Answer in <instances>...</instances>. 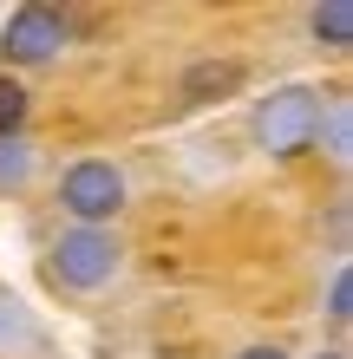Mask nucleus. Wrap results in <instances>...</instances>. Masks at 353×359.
<instances>
[{
    "label": "nucleus",
    "instance_id": "obj_1",
    "mask_svg": "<svg viewBox=\"0 0 353 359\" xmlns=\"http://www.w3.org/2000/svg\"><path fill=\"white\" fill-rule=\"evenodd\" d=\"M321 118H327V98L314 86H275L255 104V144L268 157H301L321 137Z\"/></svg>",
    "mask_w": 353,
    "mask_h": 359
},
{
    "label": "nucleus",
    "instance_id": "obj_2",
    "mask_svg": "<svg viewBox=\"0 0 353 359\" xmlns=\"http://www.w3.org/2000/svg\"><path fill=\"white\" fill-rule=\"evenodd\" d=\"M118 262H124V248H118L112 229H66V236L53 242L46 274L59 287H72V294H92V287H105L118 274Z\"/></svg>",
    "mask_w": 353,
    "mask_h": 359
},
{
    "label": "nucleus",
    "instance_id": "obj_3",
    "mask_svg": "<svg viewBox=\"0 0 353 359\" xmlns=\"http://www.w3.org/2000/svg\"><path fill=\"white\" fill-rule=\"evenodd\" d=\"M59 209L72 216V229H105L118 209H124V177H118V163H105V157L72 163V170L59 177Z\"/></svg>",
    "mask_w": 353,
    "mask_h": 359
},
{
    "label": "nucleus",
    "instance_id": "obj_4",
    "mask_svg": "<svg viewBox=\"0 0 353 359\" xmlns=\"http://www.w3.org/2000/svg\"><path fill=\"white\" fill-rule=\"evenodd\" d=\"M59 46H66V13H53V7H20L0 33L7 66H46Z\"/></svg>",
    "mask_w": 353,
    "mask_h": 359
},
{
    "label": "nucleus",
    "instance_id": "obj_5",
    "mask_svg": "<svg viewBox=\"0 0 353 359\" xmlns=\"http://www.w3.org/2000/svg\"><path fill=\"white\" fill-rule=\"evenodd\" d=\"M248 66L242 59H197L190 72H183V104H216V98H236L242 92Z\"/></svg>",
    "mask_w": 353,
    "mask_h": 359
},
{
    "label": "nucleus",
    "instance_id": "obj_6",
    "mask_svg": "<svg viewBox=\"0 0 353 359\" xmlns=\"http://www.w3.org/2000/svg\"><path fill=\"white\" fill-rule=\"evenodd\" d=\"M307 33H314L327 53H347L353 46V0H327V7H314V13H307Z\"/></svg>",
    "mask_w": 353,
    "mask_h": 359
},
{
    "label": "nucleus",
    "instance_id": "obj_7",
    "mask_svg": "<svg viewBox=\"0 0 353 359\" xmlns=\"http://www.w3.org/2000/svg\"><path fill=\"white\" fill-rule=\"evenodd\" d=\"M27 346H33V313L13 294H0V353H27Z\"/></svg>",
    "mask_w": 353,
    "mask_h": 359
},
{
    "label": "nucleus",
    "instance_id": "obj_8",
    "mask_svg": "<svg viewBox=\"0 0 353 359\" xmlns=\"http://www.w3.org/2000/svg\"><path fill=\"white\" fill-rule=\"evenodd\" d=\"M33 177V144L27 137H0V196Z\"/></svg>",
    "mask_w": 353,
    "mask_h": 359
},
{
    "label": "nucleus",
    "instance_id": "obj_9",
    "mask_svg": "<svg viewBox=\"0 0 353 359\" xmlns=\"http://www.w3.org/2000/svg\"><path fill=\"white\" fill-rule=\"evenodd\" d=\"M20 124H27V86L0 72V137H20Z\"/></svg>",
    "mask_w": 353,
    "mask_h": 359
},
{
    "label": "nucleus",
    "instance_id": "obj_10",
    "mask_svg": "<svg viewBox=\"0 0 353 359\" xmlns=\"http://www.w3.org/2000/svg\"><path fill=\"white\" fill-rule=\"evenodd\" d=\"M327 320H334V327L353 320V274L347 268H334V281H327Z\"/></svg>",
    "mask_w": 353,
    "mask_h": 359
},
{
    "label": "nucleus",
    "instance_id": "obj_11",
    "mask_svg": "<svg viewBox=\"0 0 353 359\" xmlns=\"http://www.w3.org/2000/svg\"><path fill=\"white\" fill-rule=\"evenodd\" d=\"M321 131H327V144H334V163H347V104H334V111L321 118Z\"/></svg>",
    "mask_w": 353,
    "mask_h": 359
},
{
    "label": "nucleus",
    "instance_id": "obj_12",
    "mask_svg": "<svg viewBox=\"0 0 353 359\" xmlns=\"http://www.w3.org/2000/svg\"><path fill=\"white\" fill-rule=\"evenodd\" d=\"M236 359H288V353H281V346H242Z\"/></svg>",
    "mask_w": 353,
    "mask_h": 359
},
{
    "label": "nucleus",
    "instance_id": "obj_13",
    "mask_svg": "<svg viewBox=\"0 0 353 359\" xmlns=\"http://www.w3.org/2000/svg\"><path fill=\"white\" fill-rule=\"evenodd\" d=\"M314 359H347V353H340V346H334V353H314Z\"/></svg>",
    "mask_w": 353,
    "mask_h": 359
}]
</instances>
